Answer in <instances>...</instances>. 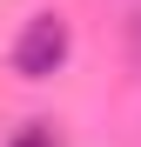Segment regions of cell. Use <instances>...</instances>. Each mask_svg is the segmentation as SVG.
<instances>
[{
    "label": "cell",
    "instance_id": "obj_1",
    "mask_svg": "<svg viewBox=\"0 0 141 147\" xmlns=\"http://www.w3.org/2000/svg\"><path fill=\"white\" fill-rule=\"evenodd\" d=\"M61 60H67V20L61 13H34L27 27H20V40H14V74L47 80Z\"/></svg>",
    "mask_w": 141,
    "mask_h": 147
},
{
    "label": "cell",
    "instance_id": "obj_2",
    "mask_svg": "<svg viewBox=\"0 0 141 147\" xmlns=\"http://www.w3.org/2000/svg\"><path fill=\"white\" fill-rule=\"evenodd\" d=\"M14 147H54V134H47V127H27V134H20Z\"/></svg>",
    "mask_w": 141,
    "mask_h": 147
},
{
    "label": "cell",
    "instance_id": "obj_3",
    "mask_svg": "<svg viewBox=\"0 0 141 147\" xmlns=\"http://www.w3.org/2000/svg\"><path fill=\"white\" fill-rule=\"evenodd\" d=\"M134 60H141V27H134Z\"/></svg>",
    "mask_w": 141,
    "mask_h": 147
}]
</instances>
